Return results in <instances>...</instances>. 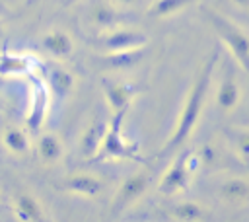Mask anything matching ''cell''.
Here are the masks:
<instances>
[{"mask_svg": "<svg viewBox=\"0 0 249 222\" xmlns=\"http://www.w3.org/2000/svg\"><path fill=\"white\" fill-rule=\"evenodd\" d=\"M220 58V51L214 49L210 58L206 60V64L202 66V70L198 72L196 80L193 82L185 101H183V109L177 117V123H175V129L171 132V136L167 138L165 146L161 148L160 156H167L179 148H183V144L191 138V134L195 132L196 125H198V119L202 115V109H204V103H206V97H208V90H210V84H212V76H214V70H216V62Z\"/></svg>", "mask_w": 249, "mask_h": 222, "instance_id": "obj_1", "label": "cell"}, {"mask_svg": "<svg viewBox=\"0 0 249 222\" xmlns=\"http://www.w3.org/2000/svg\"><path fill=\"white\" fill-rule=\"evenodd\" d=\"M128 109L115 111L111 121L107 123V130L103 134V140L97 148V152L88 160V164H97L105 160H132V162H142L138 156V148L130 142L124 140L123 136V123L126 117Z\"/></svg>", "mask_w": 249, "mask_h": 222, "instance_id": "obj_2", "label": "cell"}, {"mask_svg": "<svg viewBox=\"0 0 249 222\" xmlns=\"http://www.w3.org/2000/svg\"><path fill=\"white\" fill-rule=\"evenodd\" d=\"M204 16L208 23L212 25V29L216 31V35L220 37V41L228 47L230 55L249 76V35L239 25H235L231 19H228L226 16L214 10H206Z\"/></svg>", "mask_w": 249, "mask_h": 222, "instance_id": "obj_3", "label": "cell"}, {"mask_svg": "<svg viewBox=\"0 0 249 222\" xmlns=\"http://www.w3.org/2000/svg\"><path fill=\"white\" fill-rule=\"evenodd\" d=\"M198 167V160L196 156L193 154H183L179 156L171 166L169 169L165 171V175L160 179V185H158V191L163 193V195H175L179 191H185L189 187V181H191V173Z\"/></svg>", "mask_w": 249, "mask_h": 222, "instance_id": "obj_4", "label": "cell"}, {"mask_svg": "<svg viewBox=\"0 0 249 222\" xmlns=\"http://www.w3.org/2000/svg\"><path fill=\"white\" fill-rule=\"evenodd\" d=\"M49 107H51L49 84L37 76H31V95H29V105H27V115H25V125L31 132H37L45 125Z\"/></svg>", "mask_w": 249, "mask_h": 222, "instance_id": "obj_5", "label": "cell"}, {"mask_svg": "<svg viewBox=\"0 0 249 222\" xmlns=\"http://www.w3.org/2000/svg\"><path fill=\"white\" fill-rule=\"evenodd\" d=\"M150 179H152V171L150 169H142V171H136V173L128 175L123 181L121 189L117 191V195L113 199V206H111L113 214H121L124 210H128L146 193V189L150 185Z\"/></svg>", "mask_w": 249, "mask_h": 222, "instance_id": "obj_6", "label": "cell"}, {"mask_svg": "<svg viewBox=\"0 0 249 222\" xmlns=\"http://www.w3.org/2000/svg\"><path fill=\"white\" fill-rule=\"evenodd\" d=\"M148 35L138 31V29H123V27H115L109 29L105 33H101L97 45L99 49L107 53H119V51H128V49H140L148 45Z\"/></svg>", "mask_w": 249, "mask_h": 222, "instance_id": "obj_7", "label": "cell"}, {"mask_svg": "<svg viewBox=\"0 0 249 222\" xmlns=\"http://www.w3.org/2000/svg\"><path fill=\"white\" fill-rule=\"evenodd\" d=\"M103 93H105L109 109L115 113V111H121V109H130V103L134 101V97L138 93V88H136V84H123V82L103 80Z\"/></svg>", "mask_w": 249, "mask_h": 222, "instance_id": "obj_8", "label": "cell"}, {"mask_svg": "<svg viewBox=\"0 0 249 222\" xmlns=\"http://www.w3.org/2000/svg\"><path fill=\"white\" fill-rule=\"evenodd\" d=\"M41 47H43V51H45L49 56H53V58H66V56H70L72 51H74V41H72V37H70L66 31H62V29H53V31H49V33L43 35Z\"/></svg>", "mask_w": 249, "mask_h": 222, "instance_id": "obj_9", "label": "cell"}, {"mask_svg": "<svg viewBox=\"0 0 249 222\" xmlns=\"http://www.w3.org/2000/svg\"><path fill=\"white\" fill-rule=\"evenodd\" d=\"M239 97H241V92H239V84L235 80V74L233 72H228L224 74V78L220 80L218 84V90H216V103L222 111H233L239 103Z\"/></svg>", "mask_w": 249, "mask_h": 222, "instance_id": "obj_10", "label": "cell"}, {"mask_svg": "<svg viewBox=\"0 0 249 222\" xmlns=\"http://www.w3.org/2000/svg\"><path fill=\"white\" fill-rule=\"evenodd\" d=\"M64 189L70 191V193H76L80 197L93 199L103 191V183H101L99 177H95L91 173H76V175H70L66 179Z\"/></svg>", "mask_w": 249, "mask_h": 222, "instance_id": "obj_11", "label": "cell"}, {"mask_svg": "<svg viewBox=\"0 0 249 222\" xmlns=\"http://www.w3.org/2000/svg\"><path fill=\"white\" fill-rule=\"evenodd\" d=\"M33 58L19 53H2L0 55V76H23L31 74Z\"/></svg>", "mask_w": 249, "mask_h": 222, "instance_id": "obj_12", "label": "cell"}, {"mask_svg": "<svg viewBox=\"0 0 249 222\" xmlns=\"http://www.w3.org/2000/svg\"><path fill=\"white\" fill-rule=\"evenodd\" d=\"M14 212L23 222H39V220H45L43 204L35 197L27 195V193L16 195V199H14Z\"/></svg>", "mask_w": 249, "mask_h": 222, "instance_id": "obj_13", "label": "cell"}, {"mask_svg": "<svg viewBox=\"0 0 249 222\" xmlns=\"http://www.w3.org/2000/svg\"><path fill=\"white\" fill-rule=\"evenodd\" d=\"M105 130H107V123H103V121H99V119H95V121L84 130L82 140H80V148H82V156L86 158V162L97 152V148H99V144H101V140H103Z\"/></svg>", "mask_w": 249, "mask_h": 222, "instance_id": "obj_14", "label": "cell"}, {"mask_svg": "<svg viewBox=\"0 0 249 222\" xmlns=\"http://www.w3.org/2000/svg\"><path fill=\"white\" fill-rule=\"evenodd\" d=\"M144 56V47L140 49H128V51H119V53H107L105 62L113 70H128L136 66Z\"/></svg>", "mask_w": 249, "mask_h": 222, "instance_id": "obj_15", "label": "cell"}, {"mask_svg": "<svg viewBox=\"0 0 249 222\" xmlns=\"http://www.w3.org/2000/svg\"><path fill=\"white\" fill-rule=\"evenodd\" d=\"M91 21H93V25H97L101 31H109V29L119 27V23H121V14H119V10H115V8L109 6V4H97V6H93V10H91Z\"/></svg>", "mask_w": 249, "mask_h": 222, "instance_id": "obj_16", "label": "cell"}, {"mask_svg": "<svg viewBox=\"0 0 249 222\" xmlns=\"http://www.w3.org/2000/svg\"><path fill=\"white\" fill-rule=\"evenodd\" d=\"M220 197L228 203H243L249 199V183L239 177H231L220 185Z\"/></svg>", "mask_w": 249, "mask_h": 222, "instance_id": "obj_17", "label": "cell"}, {"mask_svg": "<svg viewBox=\"0 0 249 222\" xmlns=\"http://www.w3.org/2000/svg\"><path fill=\"white\" fill-rule=\"evenodd\" d=\"M37 152H39V158L45 162V164H54L60 160L62 156V144L58 140L56 134L53 132H47L39 138V144H37Z\"/></svg>", "mask_w": 249, "mask_h": 222, "instance_id": "obj_18", "label": "cell"}, {"mask_svg": "<svg viewBox=\"0 0 249 222\" xmlns=\"http://www.w3.org/2000/svg\"><path fill=\"white\" fill-rule=\"evenodd\" d=\"M47 84H49V90L54 95L66 97L72 92V88H74V76L68 70H64V68H54V70H51Z\"/></svg>", "mask_w": 249, "mask_h": 222, "instance_id": "obj_19", "label": "cell"}, {"mask_svg": "<svg viewBox=\"0 0 249 222\" xmlns=\"http://www.w3.org/2000/svg\"><path fill=\"white\" fill-rule=\"evenodd\" d=\"M198 0H156L150 8H148V16L150 18H167L173 16L189 6H193Z\"/></svg>", "mask_w": 249, "mask_h": 222, "instance_id": "obj_20", "label": "cell"}, {"mask_svg": "<svg viewBox=\"0 0 249 222\" xmlns=\"http://www.w3.org/2000/svg\"><path fill=\"white\" fill-rule=\"evenodd\" d=\"M2 142L6 146V150H10L12 154H18V156H23L29 152V138L25 134V130L21 129H6L4 136H2Z\"/></svg>", "mask_w": 249, "mask_h": 222, "instance_id": "obj_21", "label": "cell"}, {"mask_svg": "<svg viewBox=\"0 0 249 222\" xmlns=\"http://www.w3.org/2000/svg\"><path fill=\"white\" fill-rule=\"evenodd\" d=\"M171 216L175 220H185V222H193V220H200L204 218V208L198 203L193 201H183L179 204H175L171 208Z\"/></svg>", "mask_w": 249, "mask_h": 222, "instance_id": "obj_22", "label": "cell"}, {"mask_svg": "<svg viewBox=\"0 0 249 222\" xmlns=\"http://www.w3.org/2000/svg\"><path fill=\"white\" fill-rule=\"evenodd\" d=\"M237 150H239L241 158L249 164V130H241L237 134Z\"/></svg>", "mask_w": 249, "mask_h": 222, "instance_id": "obj_23", "label": "cell"}, {"mask_svg": "<svg viewBox=\"0 0 249 222\" xmlns=\"http://www.w3.org/2000/svg\"><path fill=\"white\" fill-rule=\"evenodd\" d=\"M239 8H245V10H249V0H233Z\"/></svg>", "mask_w": 249, "mask_h": 222, "instance_id": "obj_24", "label": "cell"}, {"mask_svg": "<svg viewBox=\"0 0 249 222\" xmlns=\"http://www.w3.org/2000/svg\"><path fill=\"white\" fill-rule=\"evenodd\" d=\"M117 4H121V6H128V4H132L134 0H115Z\"/></svg>", "mask_w": 249, "mask_h": 222, "instance_id": "obj_25", "label": "cell"}, {"mask_svg": "<svg viewBox=\"0 0 249 222\" xmlns=\"http://www.w3.org/2000/svg\"><path fill=\"white\" fill-rule=\"evenodd\" d=\"M4 35V27H2V21H0V37Z\"/></svg>", "mask_w": 249, "mask_h": 222, "instance_id": "obj_26", "label": "cell"}, {"mask_svg": "<svg viewBox=\"0 0 249 222\" xmlns=\"http://www.w3.org/2000/svg\"><path fill=\"white\" fill-rule=\"evenodd\" d=\"M29 2H33V0H29Z\"/></svg>", "mask_w": 249, "mask_h": 222, "instance_id": "obj_27", "label": "cell"}]
</instances>
